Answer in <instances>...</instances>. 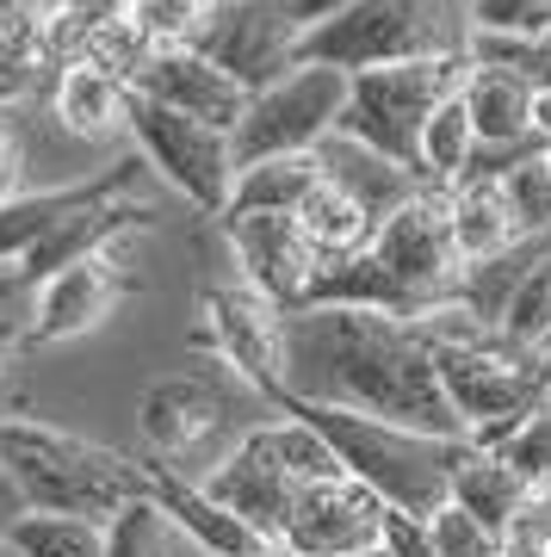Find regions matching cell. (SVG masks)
<instances>
[{
	"label": "cell",
	"mask_w": 551,
	"mask_h": 557,
	"mask_svg": "<svg viewBox=\"0 0 551 557\" xmlns=\"http://www.w3.org/2000/svg\"><path fill=\"white\" fill-rule=\"evenodd\" d=\"M285 403H329V409L396 421L415 434L465 440L421 322L378 317V310H292Z\"/></svg>",
	"instance_id": "6da1fadb"
},
{
	"label": "cell",
	"mask_w": 551,
	"mask_h": 557,
	"mask_svg": "<svg viewBox=\"0 0 551 557\" xmlns=\"http://www.w3.org/2000/svg\"><path fill=\"white\" fill-rule=\"evenodd\" d=\"M279 409L329 440L341 471L366 483L384 508H403V515H421V520H433L453 502V478L477 453L472 440L415 434V428L354 416V409H329V403H279Z\"/></svg>",
	"instance_id": "7a4b0ae2"
},
{
	"label": "cell",
	"mask_w": 551,
	"mask_h": 557,
	"mask_svg": "<svg viewBox=\"0 0 551 557\" xmlns=\"http://www.w3.org/2000/svg\"><path fill=\"white\" fill-rule=\"evenodd\" d=\"M0 465L20 478V490L32 496V508L44 515H81V520H106L149 496V471L131 465L112 446L50 428V421H25V416H0Z\"/></svg>",
	"instance_id": "3957f363"
},
{
	"label": "cell",
	"mask_w": 551,
	"mask_h": 557,
	"mask_svg": "<svg viewBox=\"0 0 551 557\" xmlns=\"http://www.w3.org/2000/svg\"><path fill=\"white\" fill-rule=\"evenodd\" d=\"M472 44V0H354L347 13L304 38V62L366 75L396 62L465 57Z\"/></svg>",
	"instance_id": "277c9868"
},
{
	"label": "cell",
	"mask_w": 551,
	"mask_h": 557,
	"mask_svg": "<svg viewBox=\"0 0 551 557\" xmlns=\"http://www.w3.org/2000/svg\"><path fill=\"white\" fill-rule=\"evenodd\" d=\"M433 366L477 453H495L521 421L551 409V347H514L509 335H490L477 347H433Z\"/></svg>",
	"instance_id": "5b68a950"
},
{
	"label": "cell",
	"mask_w": 551,
	"mask_h": 557,
	"mask_svg": "<svg viewBox=\"0 0 551 557\" xmlns=\"http://www.w3.org/2000/svg\"><path fill=\"white\" fill-rule=\"evenodd\" d=\"M472 81V57H433V62H396V69H366L347 75V112L341 137L366 143L378 156L403 161L421 174V131L440 106H453Z\"/></svg>",
	"instance_id": "8992f818"
},
{
	"label": "cell",
	"mask_w": 551,
	"mask_h": 557,
	"mask_svg": "<svg viewBox=\"0 0 551 557\" xmlns=\"http://www.w3.org/2000/svg\"><path fill=\"white\" fill-rule=\"evenodd\" d=\"M341 112H347V75L322 69V62H297L285 81L260 87L242 124L230 131L236 168H255L273 156H316L341 131Z\"/></svg>",
	"instance_id": "52a82bcc"
},
{
	"label": "cell",
	"mask_w": 551,
	"mask_h": 557,
	"mask_svg": "<svg viewBox=\"0 0 551 557\" xmlns=\"http://www.w3.org/2000/svg\"><path fill=\"white\" fill-rule=\"evenodd\" d=\"M131 143H137L143 168H156L198 218H223V211H230V193H236V149H230V131L180 119V112H168V106L137 94V106H131Z\"/></svg>",
	"instance_id": "ba28073f"
},
{
	"label": "cell",
	"mask_w": 551,
	"mask_h": 557,
	"mask_svg": "<svg viewBox=\"0 0 551 557\" xmlns=\"http://www.w3.org/2000/svg\"><path fill=\"white\" fill-rule=\"evenodd\" d=\"M304 20L292 0H217L205 32H198V57H211L223 75H236L248 94L285 81L304 62Z\"/></svg>",
	"instance_id": "9c48e42d"
},
{
	"label": "cell",
	"mask_w": 551,
	"mask_h": 557,
	"mask_svg": "<svg viewBox=\"0 0 551 557\" xmlns=\"http://www.w3.org/2000/svg\"><path fill=\"white\" fill-rule=\"evenodd\" d=\"M372 255L384 260L428 310L453 304L458 278H465V255H458V242H453V199H446L440 186H421L396 218L378 223Z\"/></svg>",
	"instance_id": "30bf717a"
},
{
	"label": "cell",
	"mask_w": 551,
	"mask_h": 557,
	"mask_svg": "<svg viewBox=\"0 0 551 557\" xmlns=\"http://www.w3.org/2000/svg\"><path fill=\"white\" fill-rule=\"evenodd\" d=\"M205 347L273 409L285 403V310L267 304L255 285L230 278L205 292Z\"/></svg>",
	"instance_id": "8fae6325"
},
{
	"label": "cell",
	"mask_w": 551,
	"mask_h": 557,
	"mask_svg": "<svg viewBox=\"0 0 551 557\" xmlns=\"http://www.w3.org/2000/svg\"><path fill=\"white\" fill-rule=\"evenodd\" d=\"M378 533H384V502L359 478L341 471V478H322V483L297 490L279 545L292 557H354V552H372Z\"/></svg>",
	"instance_id": "7c38bea8"
},
{
	"label": "cell",
	"mask_w": 551,
	"mask_h": 557,
	"mask_svg": "<svg viewBox=\"0 0 551 557\" xmlns=\"http://www.w3.org/2000/svg\"><path fill=\"white\" fill-rule=\"evenodd\" d=\"M205 490H211L230 515L248 520L267 545H279V539H285V520H292V502H297V490H304V483H297L292 465L279 458L273 421H267V428L242 434L230 453L217 458V471L205 478Z\"/></svg>",
	"instance_id": "4fadbf2b"
},
{
	"label": "cell",
	"mask_w": 551,
	"mask_h": 557,
	"mask_svg": "<svg viewBox=\"0 0 551 557\" xmlns=\"http://www.w3.org/2000/svg\"><path fill=\"white\" fill-rule=\"evenodd\" d=\"M223 223V242H230V255H236V278L242 285H255L267 304H279L285 317L304 310L310 298L316 273H322V260L316 248L304 242L297 218H217Z\"/></svg>",
	"instance_id": "5bb4252c"
},
{
	"label": "cell",
	"mask_w": 551,
	"mask_h": 557,
	"mask_svg": "<svg viewBox=\"0 0 551 557\" xmlns=\"http://www.w3.org/2000/svg\"><path fill=\"white\" fill-rule=\"evenodd\" d=\"M131 298V278H124L119 255H87L75 267L50 273L32 292V317H25V347H57V341H75L87 329L112 317L119 304Z\"/></svg>",
	"instance_id": "9a60e30c"
},
{
	"label": "cell",
	"mask_w": 551,
	"mask_h": 557,
	"mask_svg": "<svg viewBox=\"0 0 551 557\" xmlns=\"http://www.w3.org/2000/svg\"><path fill=\"white\" fill-rule=\"evenodd\" d=\"M143 174V156H119L112 168H99L87 180H69V186H38V193H20V199L0 205V273H20V260L38 248L62 218H75L81 205L112 199V193H131Z\"/></svg>",
	"instance_id": "2e32d148"
},
{
	"label": "cell",
	"mask_w": 551,
	"mask_h": 557,
	"mask_svg": "<svg viewBox=\"0 0 551 557\" xmlns=\"http://www.w3.org/2000/svg\"><path fill=\"white\" fill-rule=\"evenodd\" d=\"M137 94L168 106V112H180V119L211 124V131H236L248 100H255L236 75H223V69H217L211 57H198V50H161V57L137 75Z\"/></svg>",
	"instance_id": "e0dca14e"
},
{
	"label": "cell",
	"mask_w": 551,
	"mask_h": 557,
	"mask_svg": "<svg viewBox=\"0 0 551 557\" xmlns=\"http://www.w3.org/2000/svg\"><path fill=\"white\" fill-rule=\"evenodd\" d=\"M149 223H156V205L137 199V193H112V199L81 205L75 218H62L57 230L38 242V248L20 260V278L38 292L50 273H62V267H75V260H87V255L119 248V236H131V230H149Z\"/></svg>",
	"instance_id": "ac0fdd59"
},
{
	"label": "cell",
	"mask_w": 551,
	"mask_h": 557,
	"mask_svg": "<svg viewBox=\"0 0 551 557\" xmlns=\"http://www.w3.org/2000/svg\"><path fill=\"white\" fill-rule=\"evenodd\" d=\"M223 416H230V409H223V391H217L205 372H174V379L149 384V391H143V409H137L143 440L161 453V465L198 453V446L223 428Z\"/></svg>",
	"instance_id": "d6986e66"
},
{
	"label": "cell",
	"mask_w": 551,
	"mask_h": 557,
	"mask_svg": "<svg viewBox=\"0 0 551 557\" xmlns=\"http://www.w3.org/2000/svg\"><path fill=\"white\" fill-rule=\"evenodd\" d=\"M143 471H149V496H156V508L168 515V527H180V533L193 539L198 552H211V557H255L260 545H267V539H260L248 520L230 515V508H223L211 490H205V483L180 478L174 465L149 458Z\"/></svg>",
	"instance_id": "ffe728a7"
},
{
	"label": "cell",
	"mask_w": 551,
	"mask_h": 557,
	"mask_svg": "<svg viewBox=\"0 0 551 557\" xmlns=\"http://www.w3.org/2000/svg\"><path fill=\"white\" fill-rule=\"evenodd\" d=\"M131 106H137V87L124 75H112L106 62L81 57L69 69H57V87H50V112L69 137L81 143H112L131 137Z\"/></svg>",
	"instance_id": "44dd1931"
},
{
	"label": "cell",
	"mask_w": 551,
	"mask_h": 557,
	"mask_svg": "<svg viewBox=\"0 0 551 557\" xmlns=\"http://www.w3.org/2000/svg\"><path fill=\"white\" fill-rule=\"evenodd\" d=\"M316 161H322V180H335L341 193L366 211L372 223H384V218H396L403 205L428 186L421 174H409L403 161H391V156H378V149H366V143H354V137H329L322 149H316Z\"/></svg>",
	"instance_id": "7402d4cb"
},
{
	"label": "cell",
	"mask_w": 551,
	"mask_h": 557,
	"mask_svg": "<svg viewBox=\"0 0 551 557\" xmlns=\"http://www.w3.org/2000/svg\"><path fill=\"white\" fill-rule=\"evenodd\" d=\"M446 199H453V242H458V255H465V267L532 242L527 230H521V218H514L502 180H458Z\"/></svg>",
	"instance_id": "603a6c76"
},
{
	"label": "cell",
	"mask_w": 551,
	"mask_h": 557,
	"mask_svg": "<svg viewBox=\"0 0 551 557\" xmlns=\"http://www.w3.org/2000/svg\"><path fill=\"white\" fill-rule=\"evenodd\" d=\"M322 180V161L316 156H273L255 161V168H236V193H230V211L223 218H297V205L316 193Z\"/></svg>",
	"instance_id": "cb8c5ba5"
},
{
	"label": "cell",
	"mask_w": 551,
	"mask_h": 557,
	"mask_svg": "<svg viewBox=\"0 0 551 557\" xmlns=\"http://www.w3.org/2000/svg\"><path fill=\"white\" fill-rule=\"evenodd\" d=\"M527 496H532V483L521 478L502 453H472L465 471L453 478V502L472 520H483L495 539H509V527H514V515L527 508Z\"/></svg>",
	"instance_id": "d4e9b609"
},
{
	"label": "cell",
	"mask_w": 551,
	"mask_h": 557,
	"mask_svg": "<svg viewBox=\"0 0 551 557\" xmlns=\"http://www.w3.org/2000/svg\"><path fill=\"white\" fill-rule=\"evenodd\" d=\"M546 255H551V236H532V242H521V248H509V255L477 260V267H465L453 304H458V310H472L483 329H495V335H502V317H509L514 292L527 285V273H532Z\"/></svg>",
	"instance_id": "484cf974"
},
{
	"label": "cell",
	"mask_w": 551,
	"mask_h": 557,
	"mask_svg": "<svg viewBox=\"0 0 551 557\" xmlns=\"http://www.w3.org/2000/svg\"><path fill=\"white\" fill-rule=\"evenodd\" d=\"M297 230H304V242L316 248V260L329 267V260H354L372 248L378 223L359 211L347 193H341L335 180H316V193L304 205H297Z\"/></svg>",
	"instance_id": "4316f807"
},
{
	"label": "cell",
	"mask_w": 551,
	"mask_h": 557,
	"mask_svg": "<svg viewBox=\"0 0 551 557\" xmlns=\"http://www.w3.org/2000/svg\"><path fill=\"white\" fill-rule=\"evenodd\" d=\"M44 87H57L50 20H0V112L25 106Z\"/></svg>",
	"instance_id": "83f0119b"
},
{
	"label": "cell",
	"mask_w": 551,
	"mask_h": 557,
	"mask_svg": "<svg viewBox=\"0 0 551 557\" xmlns=\"http://www.w3.org/2000/svg\"><path fill=\"white\" fill-rule=\"evenodd\" d=\"M465 112H472V131L477 143H527L532 137V87H521V81L495 75V69H472V81H465Z\"/></svg>",
	"instance_id": "f1b7e54d"
},
{
	"label": "cell",
	"mask_w": 551,
	"mask_h": 557,
	"mask_svg": "<svg viewBox=\"0 0 551 557\" xmlns=\"http://www.w3.org/2000/svg\"><path fill=\"white\" fill-rule=\"evenodd\" d=\"M0 545L20 557H106V527L81 520V515H44V508H32Z\"/></svg>",
	"instance_id": "f546056e"
},
{
	"label": "cell",
	"mask_w": 551,
	"mask_h": 557,
	"mask_svg": "<svg viewBox=\"0 0 551 557\" xmlns=\"http://www.w3.org/2000/svg\"><path fill=\"white\" fill-rule=\"evenodd\" d=\"M472 156H477V131H472V112L465 100L440 106L433 124L421 131V180L440 186V193H453L458 180L472 174Z\"/></svg>",
	"instance_id": "4dcf8cb0"
},
{
	"label": "cell",
	"mask_w": 551,
	"mask_h": 557,
	"mask_svg": "<svg viewBox=\"0 0 551 557\" xmlns=\"http://www.w3.org/2000/svg\"><path fill=\"white\" fill-rule=\"evenodd\" d=\"M472 69H495V75L521 81L532 94H551V38H514V32H472L465 44Z\"/></svg>",
	"instance_id": "1f68e13d"
},
{
	"label": "cell",
	"mask_w": 551,
	"mask_h": 557,
	"mask_svg": "<svg viewBox=\"0 0 551 557\" xmlns=\"http://www.w3.org/2000/svg\"><path fill=\"white\" fill-rule=\"evenodd\" d=\"M124 13H131V0H57V13H50V50H57V69L94 57V44L106 38Z\"/></svg>",
	"instance_id": "d6a6232c"
},
{
	"label": "cell",
	"mask_w": 551,
	"mask_h": 557,
	"mask_svg": "<svg viewBox=\"0 0 551 557\" xmlns=\"http://www.w3.org/2000/svg\"><path fill=\"white\" fill-rule=\"evenodd\" d=\"M217 0H131V25L156 50H193Z\"/></svg>",
	"instance_id": "836d02e7"
},
{
	"label": "cell",
	"mask_w": 551,
	"mask_h": 557,
	"mask_svg": "<svg viewBox=\"0 0 551 557\" xmlns=\"http://www.w3.org/2000/svg\"><path fill=\"white\" fill-rule=\"evenodd\" d=\"M106 557H168V515L156 508V496L106 520Z\"/></svg>",
	"instance_id": "e575fe53"
},
{
	"label": "cell",
	"mask_w": 551,
	"mask_h": 557,
	"mask_svg": "<svg viewBox=\"0 0 551 557\" xmlns=\"http://www.w3.org/2000/svg\"><path fill=\"white\" fill-rule=\"evenodd\" d=\"M502 335L514 347H551V255L527 273V285L514 292L509 317H502Z\"/></svg>",
	"instance_id": "d590c367"
},
{
	"label": "cell",
	"mask_w": 551,
	"mask_h": 557,
	"mask_svg": "<svg viewBox=\"0 0 551 557\" xmlns=\"http://www.w3.org/2000/svg\"><path fill=\"white\" fill-rule=\"evenodd\" d=\"M502 193H509L514 218H521L527 236H551V149L532 156L527 168H514V174L502 180Z\"/></svg>",
	"instance_id": "8d00e7d4"
},
{
	"label": "cell",
	"mask_w": 551,
	"mask_h": 557,
	"mask_svg": "<svg viewBox=\"0 0 551 557\" xmlns=\"http://www.w3.org/2000/svg\"><path fill=\"white\" fill-rule=\"evenodd\" d=\"M428 527H433V552H440V557H502V539H495L483 520L465 515L458 502H446Z\"/></svg>",
	"instance_id": "74e56055"
},
{
	"label": "cell",
	"mask_w": 551,
	"mask_h": 557,
	"mask_svg": "<svg viewBox=\"0 0 551 557\" xmlns=\"http://www.w3.org/2000/svg\"><path fill=\"white\" fill-rule=\"evenodd\" d=\"M472 32L551 38V0H472Z\"/></svg>",
	"instance_id": "f35d334b"
},
{
	"label": "cell",
	"mask_w": 551,
	"mask_h": 557,
	"mask_svg": "<svg viewBox=\"0 0 551 557\" xmlns=\"http://www.w3.org/2000/svg\"><path fill=\"white\" fill-rule=\"evenodd\" d=\"M495 453L509 458L527 483H551V409H539L532 421H521V428H514Z\"/></svg>",
	"instance_id": "ab89813d"
},
{
	"label": "cell",
	"mask_w": 551,
	"mask_h": 557,
	"mask_svg": "<svg viewBox=\"0 0 551 557\" xmlns=\"http://www.w3.org/2000/svg\"><path fill=\"white\" fill-rule=\"evenodd\" d=\"M502 545H509V557H551V483H532L527 508L514 515Z\"/></svg>",
	"instance_id": "60d3db41"
},
{
	"label": "cell",
	"mask_w": 551,
	"mask_h": 557,
	"mask_svg": "<svg viewBox=\"0 0 551 557\" xmlns=\"http://www.w3.org/2000/svg\"><path fill=\"white\" fill-rule=\"evenodd\" d=\"M378 545L391 557H440L433 552V527L421 515H403V508H384V533H378Z\"/></svg>",
	"instance_id": "b9f144b4"
},
{
	"label": "cell",
	"mask_w": 551,
	"mask_h": 557,
	"mask_svg": "<svg viewBox=\"0 0 551 557\" xmlns=\"http://www.w3.org/2000/svg\"><path fill=\"white\" fill-rule=\"evenodd\" d=\"M25 193V149H20V131H13V119L0 112V205L20 199Z\"/></svg>",
	"instance_id": "7bdbcfd3"
},
{
	"label": "cell",
	"mask_w": 551,
	"mask_h": 557,
	"mask_svg": "<svg viewBox=\"0 0 551 557\" xmlns=\"http://www.w3.org/2000/svg\"><path fill=\"white\" fill-rule=\"evenodd\" d=\"M25 515H32V496H25V490H20V478H13V471L0 465V539L13 533V527H20Z\"/></svg>",
	"instance_id": "ee69618b"
},
{
	"label": "cell",
	"mask_w": 551,
	"mask_h": 557,
	"mask_svg": "<svg viewBox=\"0 0 551 557\" xmlns=\"http://www.w3.org/2000/svg\"><path fill=\"white\" fill-rule=\"evenodd\" d=\"M25 317H32V304H25V310H7V317H0V372H7V359H13V354L25 347Z\"/></svg>",
	"instance_id": "f6af8a7d"
},
{
	"label": "cell",
	"mask_w": 551,
	"mask_h": 557,
	"mask_svg": "<svg viewBox=\"0 0 551 557\" xmlns=\"http://www.w3.org/2000/svg\"><path fill=\"white\" fill-rule=\"evenodd\" d=\"M354 0H292V13L304 20V32H316V25H329L335 13H347Z\"/></svg>",
	"instance_id": "bcb514c9"
},
{
	"label": "cell",
	"mask_w": 551,
	"mask_h": 557,
	"mask_svg": "<svg viewBox=\"0 0 551 557\" xmlns=\"http://www.w3.org/2000/svg\"><path fill=\"white\" fill-rule=\"evenodd\" d=\"M25 304H32V285L20 273H0V317L7 310H25Z\"/></svg>",
	"instance_id": "7dc6e473"
},
{
	"label": "cell",
	"mask_w": 551,
	"mask_h": 557,
	"mask_svg": "<svg viewBox=\"0 0 551 557\" xmlns=\"http://www.w3.org/2000/svg\"><path fill=\"white\" fill-rule=\"evenodd\" d=\"M532 137L551 149V94H539V100H532Z\"/></svg>",
	"instance_id": "c3c4849f"
},
{
	"label": "cell",
	"mask_w": 551,
	"mask_h": 557,
	"mask_svg": "<svg viewBox=\"0 0 551 557\" xmlns=\"http://www.w3.org/2000/svg\"><path fill=\"white\" fill-rule=\"evenodd\" d=\"M255 557H292V552H285V545H260Z\"/></svg>",
	"instance_id": "681fc988"
},
{
	"label": "cell",
	"mask_w": 551,
	"mask_h": 557,
	"mask_svg": "<svg viewBox=\"0 0 551 557\" xmlns=\"http://www.w3.org/2000/svg\"><path fill=\"white\" fill-rule=\"evenodd\" d=\"M354 557H391V552H384V545H372V552H354Z\"/></svg>",
	"instance_id": "f907efd6"
},
{
	"label": "cell",
	"mask_w": 551,
	"mask_h": 557,
	"mask_svg": "<svg viewBox=\"0 0 551 557\" xmlns=\"http://www.w3.org/2000/svg\"><path fill=\"white\" fill-rule=\"evenodd\" d=\"M502 557H509V545H502Z\"/></svg>",
	"instance_id": "816d5d0a"
}]
</instances>
